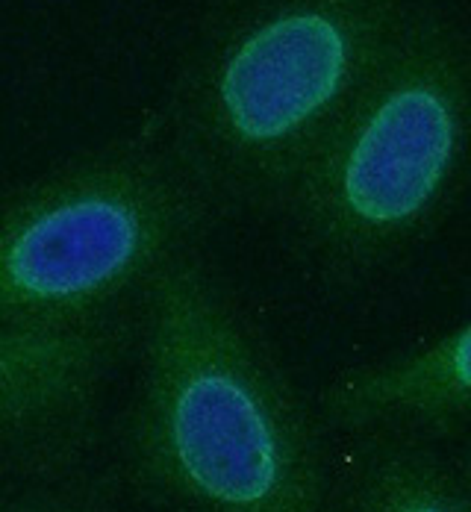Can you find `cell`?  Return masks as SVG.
Segmentation results:
<instances>
[{"instance_id": "277c9868", "label": "cell", "mask_w": 471, "mask_h": 512, "mask_svg": "<svg viewBox=\"0 0 471 512\" xmlns=\"http://www.w3.org/2000/svg\"><path fill=\"white\" fill-rule=\"evenodd\" d=\"M215 215L157 130L56 165L0 206V324L68 330L124 315Z\"/></svg>"}, {"instance_id": "30bf717a", "label": "cell", "mask_w": 471, "mask_h": 512, "mask_svg": "<svg viewBox=\"0 0 471 512\" xmlns=\"http://www.w3.org/2000/svg\"><path fill=\"white\" fill-rule=\"evenodd\" d=\"M121 512H127V510H121ZM136 512H162V510H151V507H145V510H136Z\"/></svg>"}, {"instance_id": "9c48e42d", "label": "cell", "mask_w": 471, "mask_h": 512, "mask_svg": "<svg viewBox=\"0 0 471 512\" xmlns=\"http://www.w3.org/2000/svg\"><path fill=\"white\" fill-rule=\"evenodd\" d=\"M454 468H457V474H460V480L466 483V489L471 492V442L466 448H460V454L454 457Z\"/></svg>"}, {"instance_id": "6da1fadb", "label": "cell", "mask_w": 471, "mask_h": 512, "mask_svg": "<svg viewBox=\"0 0 471 512\" xmlns=\"http://www.w3.org/2000/svg\"><path fill=\"white\" fill-rule=\"evenodd\" d=\"M121 468L162 512H336L315 415L198 248L142 289Z\"/></svg>"}, {"instance_id": "8992f818", "label": "cell", "mask_w": 471, "mask_h": 512, "mask_svg": "<svg viewBox=\"0 0 471 512\" xmlns=\"http://www.w3.org/2000/svg\"><path fill=\"white\" fill-rule=\"evenodd\" d=\"M471 418V318L454 333L339 374L321 392V421L342 433H436Z\"/></svg>"}, {"instance_id": "3957f363", "label": "cell", "mask_w": 471, "mask_h": 512, "mask_svg": "<svg viewBox=\"0 0 471 512\" xmlns=\"http://www.w3.org/2000/svg\"><path fill=\"white\" fill-rule=\"evenodd\" d=\"M471 180V36L439 3L386 59L283 218L321 277L351 286L407 256Z\"/></svg>"}, {"instance_id": "7a4b0ae2", "label": "cell", "mask_w": 471, "mask_h": 512, "mask_svg": "<svg viewBox=\"0 0 471 512\" xmlns=\"http://www.w3.org/2000/svg\"><path fill=\"white\" fill-rule=\"evenodd\" d=\"M439 0H215L159 139L215 212L283 215L348 109Z\"/></svg>"}, {"instance_id": "ba28073f", "label": "cell", "mask_w": 471, "mask_h": 512, "mask_svg": "<svg viewBox=\"0 0 471 512\" xmlns=\"http://www.w3.org/2000/svg\"><path fill=\"white\" fill-rule=\"evenodd\" d=\"M0 512H121L115 480L80 468L65 477L0 480Z\"/></svg>"}, {"instance_id": "5b68a950", "label": "cell", "mask_w": 471, "mask_h": 512, "mask_svg": "<svg viewBox=\"0 0 471 512\" xmlns=\"http://www.w3.org/2000/svg\"><path fill=\"white\" fill-rule=\"evenodd\" d=\"M133 336L130 315L68 330L0 324V480L92 465L106 395Z\"/></svg>"}, {"instance_id": "52a82bcc", "label": "cell", "mask_w": 471, "mask_h": 512, "mask_svg": "<svg viewBox=\"0 0 471 512\" xmlns=\"http://www.w3.org/2000/svg\"><path fill=\"white\" fill-rule=\"evenodd\" d=\"M336 512H471V492L454 462H445L419 433L371 430L357 436Z\"/></svg>"}]
</instances>
